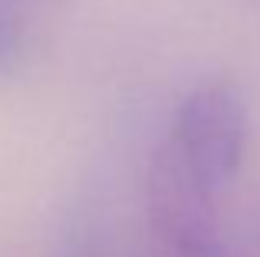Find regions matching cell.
Segmentation results:
<instances>
[{
    "label": "cell",
    "mask_w": 260,
    "mask_h": 257,
    "mask_svg": "<svg viewBox=\"0 0 260 257\" xmlns=\"http://www.w3.org/2000/svg\"><path fill=\"white\" fill-rule=\"evenodd\" d=\"M247 103L224 79H204L178 103L165 145L211 191H224L237 178L247 152Z\"/></svg>",
    "instance_id": "6da1fadb"
},
{
    "label": "cell",
    "mask_w": 260,
    "mask_h": 257,
    "mask_svg": "<svg viewBox=\"0 0 260 257\" xmlns=\"http://www.w3.org/2000/svg\"><path fill=\"white\" fill-rule=\"evenodd\" d=\"M145 211L152 257H228L217 231L214 191L188 172L165 142L148 168Z\"/></svg>",
    "instance_id": "7a4b0ae2"
},
{
    "label": "cell",
    "mask_w": 260,
    "mask_h": 257,
    "mask_svg": "<svg viewBox=\"0 0 260 257\" xmlns=\"http://www.w3.org/2000/svg\"><path fill=\"white\" fill-rule=\"evenodd\" d=\"M17 59H20V26L10 4L0 0V73L17 66Z\"/></svg>",
    "instance_id": "3957f363"
},
{
    "label": "cell",
    "mask_w": 260,
    "mask_h": 257,
    "mask_svg": "<svg viewBox=\"0 0 260 257\" xmlns=\"http://www.w3.org/2000/svg\"><path fill=\"white\" fill-rule=\"evenodd\" d=\"M66 251H70L66 257H99V254H95V251H99V247H95L92 241H86V238H79L76 244H70V247H66Z\"/></svg>",
    "instance_id": "277c9868"
}]
</instances>
